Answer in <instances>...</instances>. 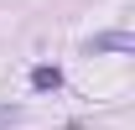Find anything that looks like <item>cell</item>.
<instances>
[{
	"instance_id": "obj_1",
	"label": "cell",
	"mask_w": 135,
	"mask_h": 130,
	"mask_svg": "<svg viewBox=\"0 0 135 130\" xmlns=\"http://www.w3.org/2000/svg\"><path fill=\"white\" fill-rule=\"evenodd\" d=\"M83 52H135V36L130 31H99L83 42Z\"/></svg>"
},
{
	"instance_id": "obj_2",
	"label": "cell",
	"mask_w": 135,
	"mask_h": 130,
	"mask_svg": "<svg viewBox=\"0 0 135 130\" xmlns=\"http://www.w3.org/2000/svg\"><path fill=\"white\" fill-rule=\"evenodd\" d=\"M31 89H36V94L62 89V68H47V63H42V68H31Z\"/></svg>"
},
{
	"instance_id": "obj_3",
	"label": "cell",
	"mask_w": 135,
	"mask_h": 130,
	"mask_svg": "<svg viewBox=\"0 0 135 130\" xmlns=\"http://www.w3.org/2000/svg\"><path fill=\"white\" fill-rule=\"evenodd\" d=\"M21 120V104H0V130H11Z\"/></svg>"
}]
</instances>
